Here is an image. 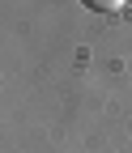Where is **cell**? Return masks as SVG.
Instances as JSON below:
<instances>
[{
  "mask_svg": "<svg viewBox=\"0 0 132 153\" xmlns=\"http://www.w3.org/2000/svg\"><path fill=\"white\" fill-rule=\"evenodd\" d=\"M85 4H89L94 13H119V9L128 4V0H85Z\"/></svg>",
  "mask_w": 132,
  "mask_h": 153,
  "instance_id": "obj_1",
  "label": "cell"
}]
</instances>
